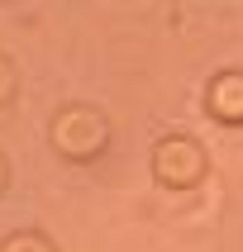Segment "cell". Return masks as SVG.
Masks as SVG:
<instances>
[{
    "label": "cell",
    "instance_id": "1",
    "mask_svg": "<svg viewBox=\"0 0 243 252\" xmlns=\"http://www.w3.org/2000/svg\"><path fill=\"white\" fill-rule=\"evenodd\" d=\"M53 143L76 162H91V157L105 148V119L96 110H67L53 124Z\"/></svg>",
    "mask_w": 243,
    "mask_h": 252
},
{
    "label": "cell",
    "instance_id": "2",
    "mask_svg": "<svg viewBox=\"0 0 243 252\" xmlns=\"http://www.w3.org/2000/svg\"><path fill=\"white\" fill-rule=\"evenodd\" d=\"M153 171L162 186H196L205 171V153L191 138H162L153 148Z\"/></svg>",
    "mask_w": 243,
    "mask_h": 252
},
{
    "label": "cell",
    "instance_id": "3",
    "mask_svg": "<svg viewBox=\"0 0 243 252\" xmlns=\"http://www.w3.org/2000/svg\"><path fill=\"white\" fill-rule=\"evenodd\" d=\"M210 114L219 124H243V71H224L210 81Z\"/></svg>",
    "mask_w": 243,
    "mask_h": 252
},
{
    "label": "cell",
    "instance_id": "4",
    "mask_svg": "<svg viewBox=\"0 0 243 252\" xmlns=\"http://www.w3.org/2000/svg\"><path fill=\"white\" fill-rule=\"evenodd\" d=\"M0 252H53V248H48L43 238H34V233H19V238H10Z\"/></svg>",
    "mask_w": 243,
    "mask_h": 252
},
{
    "label": "cell",
    "instance_id": "5",
    "mask_svg": "<svg viewBox=\"0 0 243 252\" xmlns=\"http://www.w3.org/2000/svg\"><path fill=\"white\" fill-rule=\"evenodd\" d=\"M0 100H10V67L0 62Z\"/></svg>",
    "mask_w": 243,
    "mask_h": 252
},
{
    "label": "cell",
    "instance_id": "6",
    "mask_svg": "<svg viewBox=\"0 0 243 252\" xmlns=\"http://www.w3.org/2000/svg\"><path fill=\"white\" fill-rule=\"evenodd\" d=\"M0 186H5V162H0Z\"/></svg>",
    "mask_w": 243,
    "mask_h": 252
}]
</instances>
